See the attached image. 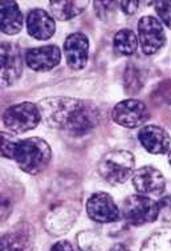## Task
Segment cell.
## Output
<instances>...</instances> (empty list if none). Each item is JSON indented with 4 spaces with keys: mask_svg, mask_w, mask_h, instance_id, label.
Returning a JSON list of instances; mask_svg holds the SVG:
<instances>
[{
    "mask_svg": "<svg viewBox=\"0 0 171 251\" xmlns=\"http://www.w3.org/2000/svg\"><path fill=\"white\" fill-rule=\"evenodd\" d=\"M37 106L45 125L72 134L89 132L101 121L98 106L92 101L72 97H47Z\"/></svg>",
    "mask_w": 171,
    "mask_h": 251,
    "instance_id": "1",
    "label": "cell"
},
{
    "mask_svg": "<svg viewBox=\"0 0 171 251\" xmlns=\"http://www.w3.org/2000/svg\"><path fill=\"white\" fill-rule=\"evenodd\" d=\"M0 137H1V155L5 158L14 160L20 140L16 137V134L8 132H1Z\"/></svg>",
    "mask_w": 171,
    "mask_h": 251,
    "instance_id": "19",
    "label": "cell"
},
{
    "mask_svg": "<svg viewBox=\"0 0 171 251\" xmlns=\"http://www.w3.org/2000/svg\"><path fill=\"white\" fill-rule=\"evenodd\" d=\"M86 214L98 224L116 222L121 217V211L108 193H95L86 201Z\"/></svg>",
    "mask_w": 171,
    "mask_h": 251,
    "instance_id": "9",
    "label": "cell"
},
{
    "mask_svg": "<svg viewBox=\"0 0 171 251\" xmlns=\"http://www.w3.org/2000/svg\"><path fill=\"white\" fill-rule=\"evenodd\" d=\"M50 158L52 151L48 142L44 141L43 138L31 137L20 141L14 160L18 162L19 168L23 172L31 176H36L47 169Z\"/></svg>",
    "mask_w": 171,
    "mask_h": 251,
    "instance_id": "2",
    "label": "cell"
},
{
    "mask_svg": "<svg viewBox=\"0 0 171 251\" xmlns=\"http://www.w3.org/2000/svg\"><path fill=\"white\" fill-rule=\"evenodd\" d=\"M41 121L39 106L32 102H20L9 106L3 114V124L14 134L29 132L35 129Z\"/></svg>",
    "mask_w": 171,
    "mask_h": 251,
    "instance_id": "4",
    "label": "cell"
},
{
    "mask_svg": "<svg viewBox=\"0 0 171 251\" xmlns=\"http://www.w3.org/2000/svg\"><path fill=\"white\" fill-rule=\"evenodd\" d=\"M61 52L59 47L45 46L28 50L25 53V63L36 72H47L60 64Z\"/></svg>",
    "mask_w": 171,
    "mask_h": 251,
    "instance_id": "13",
    "label": "cell"
},
{
    "mask_svg": "<svg viewBox=\"0 0 171 251\" xmlns=\"http://www.w3.org/2000/svg\"><path fill=\"white\" fill-rule=\"evenodd\" d=\"M169 164L171 166V151H169Z\"/></svg>",
    "mask_w": 171,
    "mask_h": 251,
    "instance_id": "25",
    "label": "cell"
},
{
    "mask_svg": "<svg viewBox=\"0 0 171 251\" xmlns=\"http://www.w3.org/2000/svg\"><path fill=\"white\" fill-rule=\"evenodd\" d=\"M110 251H129L126 249V247L123 246V245H121V243H117V245H114V246L110 249Z\"/></svg>",
    "mask_w": 171,
    "mask_h": 251,
    "instance_id": "24",
    "label": "cell"
},
{
    "mask_svg": "<svg viewBox=\"0 0 171 251\" xmlns=\"http://www.w3.org/2000/svg\"><path fill=\"white\" fill-rule=\"evenodd\" d=\"M64 53L68 67L73 71H81L86 67L89 56V40L84 33L74 32L64 41Z\"/></svg>",
    "mask_w": 171,
    "mask_h": 251,
    "instance_id": "11",
    "label": "cell"
},
{
    "mask_svg": "<svg viewBox=\"0 0 171 251\" xmlns=\"http://www.w3.org/2000/svg\"><path fill=\"white\" fill-rule=\"evenodd\" d=\"M112 5H114V1H95L96 14L98 15L101 20H106L112 16L116 9V7H112Z\"/></svg>",
    "mask_w": 171,
    "mask_h": 251,
    "instance_id": "21",
    "label": "cell"
},
{
    "mask_svg": "<svg viewBox=\"0 0 171 251\" xmlns=\"http://www.w3.org/2000/svg\"><path fill=\"white\" fill-rule=\"evenodd\" d=\"M133 185L141 196L161 197L165 192L166 181L161 170H158L151 165H146L134 172Z\"/></svg>",
    "mask_w": 171,
    "mask_h": 251,
    "instance_id": "8",
    "label": "cell"
},
{
    "mask_svg": "<svg viewBox=\"0 0 171 251\" xmlns=\"http://www.w3.org/2000/svg\"><path fill=\"white\" fill-rule=\"evenodd\" d=\"M1 31L5 35H16L23 28V14L16 1L5 0L0 3Z\"/></svg>",
    "mask_w": 171,
    "mask_h": 251,
    "instance_id": "16",
    "label": "cell"
},
{
    "mask_svg": "<svg viewBox=\"0 0 171 251\" xmlns=\"http://www.w3.org/2000/svg\"><path fill=\"white\" fill-rule=\"evenodd\" d=\"M138 140L141 145L151 154H166L170 151V134L167 133V130L157 125H146L141 128Z\"/></svg>",
    "mask_w": 171,
    "mask_h": 251,
    "instance_id": "12",
    "label": "cell"
},
{
    "mask_svg": "<svg viewBox=\"0 0 171 251\" xmlns=\"http://www.w3.org/2000/svg\"><path fill=\"white\" fill-rule=\"evenodd\" d=\"M50 251H74V250H73L72 245L68 242V241H60V242L56 243L54 246H52Z\"/></svg>",
    "mask_w": 171,
    "mask_h": 251,
    "instance_id": "23",
    "label": "cell"
},
{
    "mask_svg": "<svg viewBox=\"0 0 171 251\" xmlns=\"http://www.w3.org/2000/svg\"><path fill=\"white\" fill-rule=\"evenodd\" d=\"M114 50L123 56L133 55L138 48V39L131 29H121L114 35Z\"/></svg>",
    "mask_w": 171,
    "mask_h": 251,
    "instance_id": "18",
    "label": "cell"
},
{
    "mask_svg": "<svg viewBox=\"0 0 171 251\" xmlns=\"http://www.w3.org/2000/svg\"><path fill=\"white\" fill-rule=\"evenodd\" d=\"M154 4L161 22L171 29V1H155Z\"/></svg>",
    "mask_w": 171,
    "mask_h": 251,
    "instance_id": "20",
    "label": "cell"
},
{
    "mask_svg": "<svg viewBox=\"0 0 171 251\" xmlns=\"http://www.w3.org/2000/svg\"><path fill=\"white\" fill-rule=\"evenodd\" d=\"M138 37L145 55H154L166 44V33L161 20L154 16H144L138 22Z\"/></svg>",
    "mask_w": 171,
    "mask_h": 251,
    "instance_id": "6",
    "label": "cell"
},
{
    "mask_svg": "<svg viewBox=\"0 0 171 251\" xmlns=\"http://www.w3.org/2000/svg\"><path fill=\"white\" fill-rule=\"evenodd\" d=\"M24 61L22 50L14 43H1V85L14 84L23 73Z\"/></svg>",
    "mask_w": 171,
    "mask_h": 251,
    "instance_id": "10",
    "label": "cell"
},
{
    "mask_svg": "<svg viewBox=\"0 0 171 251\" xmlns=\"http://www.w3.org/2000/svg\"><path fill=\"white\" fill-rule=\"evenodd\" d=\"M118 4H120V8L122 9V12L125 15H133L138 9V5L140 3L138 1H118Z\"/></svg>",
    "mask_w": 171,
    "mask_h": 251,
    "instance_id": "22",
    "label": "cell"
},
{
    "mask_svg": "<svg viewBox=\"0 0 171 251\" xmlns=\"http://www.w3.org/2000/svg\"><path fill=\"white\" fill-rule=\"evenodd\" d=\"M122 215L126 222L134 226L151 224L159 217V205L150 197L129 196L122 203Z\"/></svg>",
    "mask_w": 171,
    "mask_h": 251,
    "instance_id": "5",
    "label": "cell"
},
{
    "mask_svg": "<svg viewBox=\"0 0 171 251\" xmlns=\"http://www.w3.org/2000/svg\"><path fill=\"white\" fill-rule=\"evenodd\" d=\"M134 165L133 153L127 151H113L99 160L97 172L105 182L117 186L130 178L131 174L134 173Z\"/></svg>",
    "mask_w": 171,
    "mask_h": 251,
    "instance_id": "3",
    "label": "cell"
},
{
    "mask_svg": "<svg viewBox=\"0 0 171 251\" xmlns=\"http://www.w3.org/2000/svg\"><path fill=\"white\" fill-rule=\"evenodd\" d=\"M88 1L85 0H65V1H49L52 16L57 20H69L82 14L88 7Z\"/></svg>",
    "mask_w": 171,
    "mask_h": 251,
    "instance_id": "17",
    "label": "cell"
},
{
    "mask_svg": "<svg viewBox=\"0 0 171 251\" xmlns=\"http://www.w3.org/2000/svg\"><path fill=\"white\" fill-rule=\"evenodd\" d=\"M27 31L36 40H48L56 32L54 19L44 9H32L27 16Z\"/></svg>",
    "mask_w": 171,
    "mask_h": 251,
    "instance_id": "14",
    "label": "cell"
},
{
    "mask_svg": "<svg viewBox=\"0 0 171 251\" xmlns=\"http://www.w3.org/2000/svg\"><path fill=\"white\" fill-rule=\"evenodd\" d=\"M149 110L144 102L135 99H129L118 102L113 108V121L125 128H138L149 119Z\"/></svg>",
    "mask_w": 171,
    "mask_h": 251,
    "instance_id": "7",
    "label": "cell"
},
{
    "mask_svg": "<svg viewBox=\"0 0 171 251\" xmlns=\"http://www.w3.org/2000/svg\"><path fill=\"white\" fill-rule=\"evenodd\" d=\"M31 227L19 225L1 238V251H31Z\"/></svg>",
    "mask_w": 171,
    "mask_h": 251,
    "instance_id": "15",
    "label": "cell"
}]
</instances>
